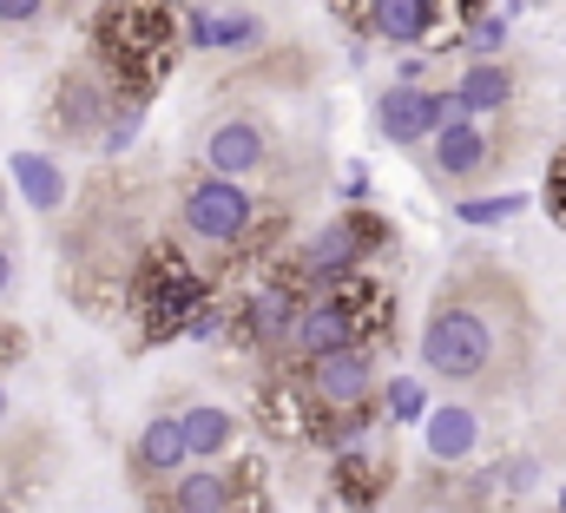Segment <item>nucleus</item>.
Instances as JSON below:
<instances>
[{"mask_svg": "<svg viewBox=\"0 0 566 513\" xmlns=\"http://www.w3.org/2000/svg\"><path fill=\"white\" fill-rule=\"evenodd\" d=\"M7 408H13V401H7V383H0V428H7Z\"/></svg>", "mask_w": 566, "mask_h": 513, "instance_id": "33", "label": "nucleus"}, {"mask_svg": "<svg viewBox=\"0 0 566 513\" xmlns=\"http://www.w3.org/2000/svg\"><path fill=\"white\" fill-rule=\"evenodd\" d=\"M396 86H428V60L422 53H402V60H396Z\"/></svg>", "mask_w": 566, "mask_h": 513, "instance_id": "28", "label": "nucleus"}, {"mask_svg": "<svg viewBox=\"0 0 566 513\" xmlns=\"http://www.w3.org/2000/svg\"><path fill=\"white\" fill-rule=\"evenodd\" d=\"M448 119H454V93H441V86H389L376 100V126H382L389 145H402V151L428 145Z\"/></svg>", "mask_w": 566, "mask_h": 513, "instance_id": "6", "label": "nucleus"}, {"mask_svg": "<svg viewBox=\"0 0 566 513\" xmlns=\"http://www.w3.org/2000/svg\"><path fill=\"white\" fill-rule=\"evenodd\" d=\"M198 158H205L211 178H238L244 185V178H258L271 165V132L258 126V119H218V126L205 132Z\"/></svg>", "mask_w": 566, "mask_h": 513, "instance_id": "9", "label": "nucleus"}, {"mask_svg": "<svg viewBox=\"0 0 566 513\" xmlns=\"http://www.w3.org/2000/svg\"><path fill=\"white\" fill-rule=\"evenodd\" d=\"M264 40V27L251 20V13H211V46L218 53H244V46H258Z\"/></svg>", "mask_w": 566, "mask_h": 513, "instance_id": "21", "label": "nucleus"}, {"mask_svg": "<svg viewBox=\"0 0 566 513\" xmlns=\"http://www.w3.org/2000/svg\"><path fill=\"white\" fill-rule=\"evenodd\" d=\"M376 408H382V421H396V428H416V421H428V383L422 376H389L382 383V395H376Z\"/></svg>", "mask_w": 566, "mask_h": 513, "instance_id": "20", "label": "nucleus"}, {"mask_svg": "<svg viewBox=\"0 0 566 513\" xmlns=\"http://www.w3.org/2000/svg\"><path fill=\"white\" fill-rule=\"evenodd\" d=\"M224 329H231V310H224V303H205V310L185 323V336H191V343H218Z\"/></svg>", "mask_w": 566, "mask_h": 513, "instance_id": "23", "label": "nucleus"}, {"mask_svg": "<svg viewBox=\"0 0 566 513\" xmlns=\"http://www.w3.org/2000/svg\"><path fill=\"white\" fill-rule=\"evenodd\" d=\"M547 218L566 224V145L554 151V165H547Z\"/></svg>", "mask_w": 566, "mask_h": 513, "instance_id": "25", "label": "nucleus"}, {"mask_svg": "<svg viewBox=\"0 0 566 513\" xmlns=\"http://www.w3.org/2000/svg\"><path fill=\"white\" fill-rule=\"evenodd\" d=\"M178 53H185V7L171 0H106L93 13V66L126 106H145L165 86Z\"/></svg>", "mask_w": 566, "mask_h": 513, "instance_id": "2", "label": "nucleus"}, {"mask_svg": "<svg viewBox=\"0 0 566 513\" xmlns=\"http://www.w3.org/2000/svg\"><path fill=\"white\" fill-rule=\"evenodd\" d=\"M133 468H139L145 481H178V474L191 468V448H185L178 415H151V421H145L139 441H133Z\"/></svg>", "mask_w": 566, "mask_h": 513, "instance_id": "15", "label": "nucleus"}, {"mask_svg": "<svg viewBox=\"0 0 566 513\" xmlns=\"http://www.w3.org/2000/svg\"><path fill=\"white\" fill-rule=\"evenodd\" d=\"M46 13V0H0V27H33Z\"/></svg>", "mask_w": 566, "mask_h": 513, "instance_id": "26", "label": "nucleus"}, {"mask_svg": "<svg viewBox=\"0 0 566 513\" xmlns=\"http://www.w3.org/2000/svg\"><path fill=\"white\" fill-rule=\"evenodd\" d=\"M521 513H527V507H521Z\"/></svg>", "mask_w": 566, "mask_h": 513, "instance_id": "37", "label": "nucleus"}, {"mask_svg": "<svg viewBox=\"0 0 566 513\" xmlns=\"http://www.w3.org/2000/svg\"><path fill=\"white\" fill-rule=\"evenodd\" d=\"M258 198L238 185V178H198L185 198H178V224L198 251H244V238L258 231Z\"/></svg>", "mask_w": 566, "mask_h": 513, "instance_id": "4", "label": "nucleus"}, {"mask_svg": "<svg viewBox=\"0 0 566 513\" xmlns=\"http://www.w3.org/2000/svg\"><path fill=\"white\" fill-rule=\"evenodd\" d=\"M389 481H396V461L369 454V441L363 448H343L336 468H329V494H336L343 513H376V501L389 494Z\"/></svg>", "mask_w": 566, "mask_h": 513, "instance_id": "11", "label": "nucleus"}, {"mask_svg": "<svg viewBox=\"0 0 566 513\" xmlns=\"http://www.w3.org/2000/svg\"><path fill=\"white\" fill-rule=\"evenodd\" d=\"M448 93H454V113L461 119H494V113L514 106V73L501 60H468V73Z\"/></svg>", "mask_w": 566, "mask_h": 513, "instance_id": "14", "label": "nucleus"}, {"mask_svg": "<svg viewBox=\"0 0 566 513\" xmlns=\"http://www.w3.org/2000/svg\"><path fill=\"white\" fill-rule=\"evenodd\" d=\"M461 46H468L474 60H501V46H507V20H501V13H474V20L461 27Z\"/></svg>", "mask_w": 566, "mask_h": 513, "instance_id": "22", "label": "nucleus"}, {"mask_svg": "<svg viewBox=\"0 0 566 513\" xmlns=\"http://www.w3.org/2000/svg\"><path fill=\"white\" fill-rule=\"evenodd\" d=\"M402 513H448V507H441V501H409Z\"/></svg>", "mask_w": 566, "mask_h": 513, "instance_id": "32", "label": "nucleus"}, {"mask_svg": "<svg viewBox=\"0 0 566 513\" xmlns=\"http://www.w3.org/2000/svg\"><path fill=\"white\" fill-rule=\"evenodd\" d=\"M7 290H13V251L0 244V296H7Z\"/></svg>", "mask_w": 566, "mask_h": 513, "instance_id": "31", "label": "nucleus"}, {"mask_svg": "<svg viewBox=\"0 0 566 513\" xmlns=\"http://www.w3.org/2000/svg\"><path fill=\"white\" fill-rule=\"evenodd\" d=\"M171 513H238V474L205 461L171 481Z\"/></svg>", "mask_w": 566, "mask_h": 513, "instance_id": "16", "label": "nucleus"}, {"mask_svg": "<svg viewBox=\"0 0 566 513\" xmlns=\"http://www.w3.org/2000/svg\"><path fill=\"white\" fill-rule=\"evenodd\" d=\"M178 428H185L191 461H218V454L238 441V415L218 408V401H191V408H178Z\"/></svg>", "mask_w": 566, "mask_h": 513, "instance_id": "17", "label": "nucleus"}, {"mask_svg": "<svg viewBox=\"0 0 566 513\" xmlns=\"http://www.w3.org/2000/svg\"><path fill=\"white\" fill-rule=\"evenodd\" d=\"M560 513H566V488H560Z\"/></svg>", "mask_w": 566, "mask_h": 513, "instance_id": "36", "label": "nucleus"}, {"mask_svg": "<svg viewBox=\"0 0 566 513\" xmlns=\"http://www.w3.org/2000/svg\"><path fill=\"white\" fill-rule=\"evenodd\" d=\"M20 349H27V343H20V329H7V323H0V369H7Z\"/></svg>", "mask_w": 566, "mask_h": 513, "instance_id": "30", "label": "nucleus"}, {"mask_svg": "<svg viewBox=\"0 0 566 513\" xmlns=\"http://www.w3.org/2000/svg\"><path fill=\"white\" fill-rule=\"evenodd\" d=\"M303 296H310L303 283H290V276H264L258 290H244V303L231 310V323H238L258 349H283V329H290V316H296Z\"/></svg>", "mask_w": 566, "mask_h": 513, "instance_id": "10", "label": "nucleus"}, {"mask_svg": "<svg viewBox=\"0 0 566 513\" xmlns=\"http://www.w3.org/2000/svg\"><path fill=\"white\" fill-rule=\"evenodd\" d=\"M349 343H356V323L343 316L336 296H303L296 316H290V329H283V356L290 363H316V356H336Z\"/></svg>", "mask_w": 566, "mask_h": 513, "instance_id": "8", "label": "nucleus"}, {"mask_svg": "<svg viewBox=\"0 0 566 513\" xmlns=\"http://www.w3.org/2000/svg\"><path fill=\"white\" fill-rule=\"evenodd\" d=\"M356 7H363V0H343V13H356Z\"/></svg>", "mask_w": 566, "mask_h": 513, "instance_id": "35", "label": "nucleus"}, {"mask_svg": "<svg viewBox=\"0 0 566 513\" xmlns=\"http://www.w3.org/2000/svg\"><path fill=\"white\" fill-rule=\"evenodd\" d=\"M534 363V303L501 263L454 270L422 323V369L468 395H507Z\"/></svg>", "mask_w": 566, "mask_h": 513, "instance_id": "1", "label": "nucleus"}, {"mask_svg": "<svg viewBox=\"0 0 566 513\" xmlns=\"http://www.w3.org/2000/svg\"><path fill=\"white\" fill-rule=\"evenodd\" d=\"M534 481H541V461H534V454L507 461V474H501V488H514V494H521V488H534Z\"/></svg>", "mask_w": 566, "mask_h": 513, "instance_id": "27", "label": "nucleus"}, {"mask_svg": "<svg viewBox=\"0 0 566 513\" xmlns=\"http://www.w3.org/2000/svg\"><path fill=\"white\" fill-rule=\"evenodd\" d=\"M0 218H7V185H0Z\"/></svg>", "mask_w": 566, "mask_h": 513, "instance_id": "34", "label": "nucleus"}, {"mask_svg": "<svg viewBox=\"0 0 566 513\" xmlns=\"http://www.w3.org/2000/svg\"><path fill=\"white\" fill-rule=\"evenodd\" d=\"M13 191H20V205H33L46 218V211L66 205V171L46 151H13Z\"/></svg>", "mask_w": 566, "mask_h": 513, "instance_id": "18", "label": "nucleus"}, {"mask_svg": "<svg viewBox=\"0 0 566 513\" xmlns=\"http://www.w3.org/2000/svg\"><path fill=\"white\" fill-rule=\"evenodd\" d=\"M527 211V198L521 191H468L461 205H454V218L468 224V231H494V224H514Z\"/></svg>", "mask_w": 566, "mask_h": 513, "instance_id": "19", "label": "nucleus"}, {"mask_svg": "<svg viewBox=\"0 0 566 513\" xmlns=\"http://www.w3.org/2000/svg\"><path fill=\"white\" fill-rule=\"evenodd\" d=\"M113 86L99 80V66L93 73H66L60 80V100H53V126L73 132V138H86V132H106L113 126Z\"/></svg>", "mask_w": 566, "mask_h": 513, "instance_id": "12", "label": "nucleus"}, {"mask_svg": "<svg viewBox=\"0 0 566 513\" xmlns=\"http://www.w3.org/2000/svg\"><path fill=\"white\" fill-rule=\"evenodd\" d=\"M343 205H369V171H363V165L343 171Z\"/></svg>", "mask_w": 566, "mask_h": 513, "instance_id": "29", "label": "nucleus"}, {"mask_svg": "<svg viewBox=\"0 0 566 513\" xmlns=\"http://www.w3.org/2000/svg\"><path fill=\"white\" fill-rule=\"evenodd\" d=\"M211 303V276L185 251H145L139 276H133V310H139L145 343H171L185 336V323Z\"/></svg>", "mask_w": 566, "mask_h": 513, "instance_id": "3", "label": "nucleus"}, {"mask_svg": "<svg viewBox=\"0 0 566 513\" xmlns=\"http://www.w3.org/2000/svg\"><path fill=\"white\" fill-rule=\"evenodd\" d=\"M422 448H428V461H441V468H461V461L481 448V415H474L468 401H441V408H428Z\"/></svg>", "mask_w": 566, "mask_h": 513, "instance_id": "13", "label": "nucleus"}, {"mask_svg": "<svg viewBox=\"0 0 566 513\" xmlns=\"http://www.w3.org/2000/svg\"><path fill=\"white\" fill-rule=\"evenodd\" d=\"M139 113H145V106H126V113H113V126L99 132V151H106V158H113V151H126V145L139 138Z\"/></svg>", "mask_w": 566, "mask_h": 513, "instance_id": "24", "label": "nucleus"}, {"mask_svg": "<svg viewBox=\"0 0 566 513\" xmlns=\"http://www.w3.org/2000/svg\"><path fill=\"white\" fill-rule=\"evenodd\" d=\"M494 158H501V151H494V138L481 132V119H461V113L428 138V171H434L441 185H481V178L494 171Z\"/></svg>", "mask_w": 566, "mask_h": 513, "instance_id": "7", "label": "nucleus"}, {"mask_svg": "<svg viewBox=\"0 0 566 513\" xmlns=\"http://www.w3.org/2000/svg\"><path fill=\"white\" fill-rule=\"evenodd\" d=\"M303 395H310V408H316V428L329 421V415H349V408H369L376 395H382V369H376V349L369 343H349V349H336V356H316V363H303ZM316 441V435H310Z\"/></svg>", "mask_w": 566, "mask_h": 513, "instance_id": "5", "label": "nucleus"}]
</instances>
